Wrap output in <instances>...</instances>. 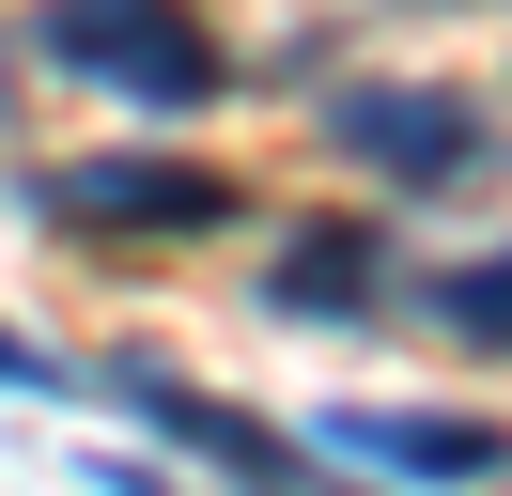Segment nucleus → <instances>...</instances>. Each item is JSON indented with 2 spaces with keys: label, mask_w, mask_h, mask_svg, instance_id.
Here are the masks:
<instances>
[{
  "label": "nucleus",
  "mask_w": 512,
  "mask_h": 496,
  "mask_svg": "<svg viewBox=\"0 0 512 496\" xmlns=\"http://www.w3.org/2000/svg\"><path fill=\"white\" fill-rule=\"evenodd\" d=\"M32 47L63 62V78L125 93V109H218L233 93V47L202 31V0H47Z\"/></svg>",
  "instance_id": "f257e3e1"
},
{
  "label": "nucleus",
  "mask_w": 512,
  "mask_h": 496,
  "mask_svg": "<svg viewBox=\"0 0 512 496\" xmlns=\"http://www.w3.org/2000/svg\"><path fill=\"white\" fill-rule=\"evenodd\" d=\"M326 140H342L357 171H388V186H481L512 155V124L481 109V93H450V78H373V93L326 109Z\"/></svg>",
  "instance_id": "f03ea898"
},
{
  "label": "nucleus",
  "mask_w": 512,
  "mask_h": 496,
  "mask_svg": "<svg viewBox=\"0 0 512 496\" xmlns=\"http://www.w3.org/2000/svg\"><path fill=\"white\" fill-rule=\"evenodd\" d=\"M311 465H357V481H404V496H466V481H512V434L450 419V403H326Z\"/></svg>",
  "instance_id": "7ed1b4c3"
},
{
  "label": "nucleus",
  "mask_w": 512,
  "mask_h": 496,
  "mask_svg": "<svg viewBox=\"0 0 512 496\" xmlns=\"http://www.w3.org/2000/svg\"><path fill=\"white\" fill-rule=\"evenodd\" d=\"M78 388H109L140 434H171V450H202L218 481H249V496H295V465H311V434H264L249 403H218V388H187L171 357H109V372H78Z\"/></svg>",
  "instance_id": "20e7f679"
},
{
  "label": "nucleus",
  "mask_w": 512,
  "mask_h": 496,
  "mask_svg": "<svg viewBox=\"0 0 512 496\" xmlns=\"http://www.w3.org/2000/svg\"><path fill=\"white\" fill-rule=\"evenodd\" d=\"M47 217L63 233H233V171H202V155H78V171H47Z\"/></svg>",
  "instance_id": "39448f33"
},
{
  "label": "nucleus",
  "mask_w": 512,
  "mask_h": 496,
  "mask_svg": "<svg viewBox=\"0 0 512 496\" xmlns=\"http://www.w3.org/2000/svg\"><path fill=\"white\" fill-rule=\"evenodd\" d=\"M264 295H280V310H373L388 295V248L373 233H295L280 264H264Z\"/></svg>",
  "instance_id": "423d86ee"
},
{
  "label": "nucleus",
  "mask_w": 512,
  "mask_h": 496,
  "mask_svg": "<svg viewBox=\"0 0 512 496\" xmlns=\"http://www.w3.org/2000/svg\"><path fill=\"white\" fill-rule=\"evenodd\" d=\"M435 326H450V341H481V357H512V248H481V264H450V279H435Z\"/></svg>",
  "instance_id": "0eeeda50"
},
{
  "label": "nucleus",
  "mask_w": 512,
  "mask_h": 496,
  "mask_svg": "<svg viewBox=\"0 0 512 496\" xmlns=\"http://www.w3.org/2000/svg\"><path fill=\"white\" fill-rule=\"evenodd\" d=\"M0 388H78V372H63V357H47V341H32V326H0Z\"/></svg>",
  "instance_id": "6e6552de"
}]
</instances>
